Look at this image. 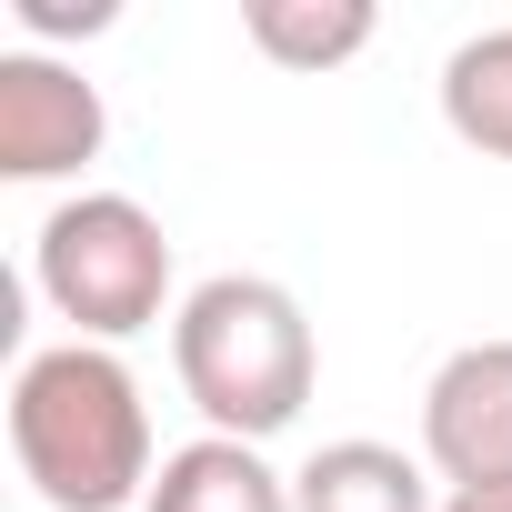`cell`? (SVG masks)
I'll list each match as a JSON object with an SVG mask.
<instances>
[{
    "label": "cell",
    "mask_w": 512,
    "mask_h": 512,
    "mask_svg": "<svg viewBox=\"0 0 512 512\" xmlns=\"http://www.w3.org/2000/svg\"><path fill=\"white\" fill-rule=\"evenodd\" d=\"M11 452L51 512H131L151 502V402L121 352L51 342L11 372Z\"/></svg>",
    "instance_id": "1"
},
{
    "label": "cell",
    "mask_w": 512,
    "mask_h": 512,
    "mask_svg": "<svg viewBox=\"0 0 512 512\" xmlns=\"http://www.w3.org/2000/svg\"><path fill=\"white\" fill-rule=\"evenodd\" d=\"M171 372L191 392V412L231 442H272L302 422L312 402V372H322V342H312V312L262 282V272H211L201 292H181L171 312Z\"/></svg>",
    "instance_id": "2"
},
{
    "label": "cell",
    "mask_w": 512,
    "mask_h": 512,
    "mask_svg": "<svg viewBox=\"0 0 512 512\" xmlns=\"http://www.w3.org/2000/svg\"><path fill=\"white\" fill-rule=\"evenodd\" d=\"M31 282L71 322V342H131L171 312V231L131 191H71L31 231Z\"/></svg>",
    "instance_id": "3"
},
{
    "label": "cell",
    "mask_w": 512,
    "mask_h": 512,
    "mask_svg": "<svg viewBox=\"0 0 512 512\" xmlns=\"http://www.w3.org/2000/svg\"><path fill=\"white\" fill-rule=\"evenodd\" d=\"M111 141L101 91L51 51H0V181H71Z\"/></svg>",
    "instance_id": "4"
},
{
    "label": "cell",
    "mask_w": 512,
    "mask_h": 512,
    "mask_svg": "<svg viewBox=\"0 0 512 512\" xmlns=\"http://www.w3.org/2000/svg\"><path fill=\"white\" fill-rule=\"evenodd\" d=\"M422 462L452 492L512 482V342H462L422 382Z\"/></svg>",
    "instance_id": "5"
},
{
    "label": "cell",
    "mask_w": 512,
    "mask_h": 512,
    "mask_svg": "<svg viewBox=\"0 0 512 512\" xmlns=\"http://www.w3.org/2000/svg\"><path fill=\"white\" fill-rule=\"evenodd\" d=\"M141 512H292V472L262 462V442H231V432H201L181 452H161L151 472V502Z\"/></svg>",
    "instance_id": "6"
},
{
    "label": "cell",
    "mask_w": 512,
    "mask_h": 512,
    "mask_svg": "<svg viewBox=\"0 0 512 512\" xmlns=\"http://www.w3.org/2000/svg\"><path fill=\"white\" fill-rule=\"evenodd\" d=\"M292 512H442L432 502V472L392 442H322L302 472H292Z\"/></svg>",
    "instance_id": "7"
},
{
    "label": "cell",
    "mask_w": 512,
    "mask_h": 512,
    "mask_svg": "<svg viewBox=\"0 0 512 512\" xmlns=\"http://www.w3.org/2000/svg\"><path fill=\"white\" fill-rule=\"evenodd\" d=\"M241 31L282 71H342L352 51H372L382 11L372 0H241Z\"/></svg>",
    "instance_id": "8"
},
{
    "label": "cell",
    "mask_w": 512,
    "mask_h": 512,
    "mask_svg": "<svg viewBox=\"0 0 512 512\" xmlns=\"http://www.w3.org/2000/svg\"><path fill=\"white\" fill-rule=\"evenodd\" d=\"M442 121H452L472 151L512 161V31H472V41L442 61Z\"/></svg>",
    "instance_id": "9"
},
{
    "label": "cell",
    "mask_w": 512,
    "mask_h": 512,
    "mask_svg": "<svg viewBox=\"0 0 512 512\" xmlns=\"http://www.w3.org/2000/svg\"><path fill=\"white\" fill-rule=\"evenodd\" d=\"M11 21L31 41H71V31H111V0H91V11H71V0H11Z\"/></svg>",
    "instance_id": "10"
},
{
    "label": "cell",
    "mask_w": 512,
    "mask_h": 512,
    "mask_svg": "<svg viewBox=\"0 0 512 512\" xmlns=\"http://www.w3.org/2000/svg\"><path fill=\"white\" fill-rule=\"evenodd\" d=\"M442 512H512V482H492V492H452Z\"/></svg>",
    "instance_id": "11"
}]
</instances>
